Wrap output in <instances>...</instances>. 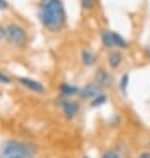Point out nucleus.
<instances>
[{"label":"nucleus","mask_w":150,"mask_h":158,"mask_svg":"<svg viewBox=\"0 0 150 158\" xmlns=\"http://www.w3.org/2000/svg\"><path fill=\"white\" fill-rule=\"evenodd\" d=\"M6 39V27L0 23V41Z\"/></svg>","instance_id":"nucleus-19"},{"label":"nucleus","mask_w":150,"mask_h":158,"mask_svg":"<svg viewBox=\"0 0 150 158\" xmlns=\"http://www.w3.org/2000/svg\"><path fill=\"white\" fill-rule=\"evenodd\" d=\"M101 43L106 49H113L114 48V40H113V31L109 29H102L100 33Z\"/></svg>","instance_id":"nucleus-10"},{"label":"nucleus","mask_w":150,"mask_h":158,"mask_svg":"<svg viewBox=\"0 0 150 158\" xmlns=\"http://www.w3.org/2000/svg\"><path fill=\"white\" fill-rule=\"evenodd\" d=\"M129 81H130V76H129V73H123L121 78H120V81H118V88H120V92L123 94V96H126L127 93V88H129Z\"/></svg>","instance_id":"nucleus-13"},{"label":"nucleus","mask_w":150,"mask_h":158,"mask_svg":"<svg viewBox=\"0 0 150 158\" xmlns=\"http://www.w3.org/2000/svg\"><path fill=\"white\" fill-rule=\"evenodd\" d=\"M12 82V78L8 76L7 73H4L3 71H0V84H4V85H10Z\"/></svg>","instance_id":"nucleus-16"},{"label":"nucleus","mask_w":150,"mask_h":158,"mask_svg":"<svg viewBox=\"0 0 150 158\" xmlns=\"http://www.w3.org/2000/svg\"><path fill=\"white\" fill-rule=\"evenodd\" d=\"M94 82L104 89V88L110 86L113 84V77L110 76V73H108V71H105L104 68H98L94 72Z\"/></svg>","instance_id":"nucleus-7"},{"label":"nucleus","mask_w":150,"mask_h":158,"mask_svg":"<svg viewBox=\"0 0 150 158\" xmlns=\"http://www.w3.org/2000/svg\"><path fill=\"white\" fill-rule=\"evenodd\" d=\"M113 40H114V48H118V49H126V48H129V41L121 33L114 32V31H113Z\"/></svg>","instance_id":"nucleus-12"},{"label":"nucleus","mask_w":150,"mask_h":158,"mask_svg":"<svg viewBox=\"0 0 150 158\" xmlns=\"http://www.w3.org/2000/svg\"><path fill=\"white\" fill-rule=\"evenodd\" d=\"M59 106L63 110V114L65 116V118H68V120H73L77 116L78 110H80V102L78 101L69 100L67 97H64V96L59 101Z\"/></svg>","instance_id":"nucleus-4"},{"label":"nucleus","mask_w":150,"mask_h":158,"mask_svg":"<svg viewBox=\"0 0 150 158\" xmlns=\"http://www.w3.org/2000/svg\"><path fill=\"white\" fill-rule=\"evenodd\" d=\"M10 8V3L7 0H0V11H7Z\"/></svg>","instance_id":"nucleus-18"},{"label":"nucleus","mask_w":150,"mask_h":158,"mask_svg":"<svg viewBox=\"0 0 150 158\" xmlns=\"http://www.w3.org/2000/svg\"><path fill=\"white\" fill-rule=\"evenodd\" d=\"M6 40L14 47L24 48L28 43V33L23 25L10 23L6 27Z\"/></svg>","instance_id":"nucleus-3"},{"label":"nucleus","mask_w":150,"mask_h":158,"mask_svg":"<svg viewBox=\"0 0 150 158\" xmlns=\"http://www.w3.org/2000/svg\"><path fill=\"white\" fill-rule=\"evenodd\" d=\"M144 52H145V56H146L148 59H150V45H148V47H145V49H144Z\"/></svg>","instance_id":"nucleus-20"},{"label":"nucleus","mask_w":150,"mask_h":158,"mask_svg":"<svg viewBox=\"0 0 150 158\" xmlns=\"http://www.w3.org/2000/svg\"><path fill=\"white\" fill-rule=\"evenodd\" d=\"M37 19L48 32H61L67 25V10L63 0H39Z\"/></svg>","instance_id":"nucleus-1"},{"label":"nucleus","mask_w":150,"mask_h":158,"mask_svg":"<svg viewBox=\"0 0 150 158\" xmlns=\"http://www.w3.org/2000/svg\"><path fill=\"white\" fill-rule=\"evenodd\" d=\"M82 158H90V157H89V156H84Z\"/></svg>","instance_id":"nucleus-22"},{"label":"nucleus","mask_w":150,"mask_h":158,"mask_svg":"<svg viewBox=\"0 0 150 158\" xmlns=\"http://www.w3.org/2000/svg\"><path fill=\"white\" fill-rule=\"evenodd\" d=\"M19 82L24 88H27L28 90L33 92V93L43 94L44 92H45V86H44L40 81L33 80V78H29V77H19Z\"/></svg>","instance_id":"nucleus-6"},{"label":"nucleus","mask_w":150,"mask_h":158,"mask_svg":"<svg viewBox=\"0 0 150 158\" xmlns=\"http://www.w3.org/2000/svg\"><path fill=\"white\" fill-rule=\"evenodd\" d=\"M106 101H108L106 94L101 92L100 94H97L96 97H94L93 100H92L90 106H92V108H100V106H102V105H105V102H106Z\"/></svg>","instance_id":"nucleus-14"},{"label":"nucleus","mask_w":150,"mask_h":158,"mask_svg":"<svg viewBox=\"0 0 150 158\" xmlns=\"http://www.w3.org/2000/svg\"><path fill=\"white\" fill-rule=\"evenodd\" d=\"M101 158H121L120 153L114 152V150H109L106 153H104L102 156H101Z\"/></svg>","instance_id":"nucleus-17"},{"label":"nucleus","mask_w":150,"mask_h":158,"mask_svg":"<svg viewBox=\"0 0 150 158\" xmlns=\"http://www.w3.org/2000/svg\"><path fill=\"white\" fill-rule=\"evenodd\" d=\"M59 90H60L61 96H64V97H72V96L80 93V88L74 86L72 84H68V82H63V84L60 85Z\"/></svg>","instance_id":"nucleus-11"},{"label":"nucleus","mask_w":150,"mask_h":158,"mask_svg":"<svg viewBox=\"0 0 150 158\" xmlns=\"http://www.w3.org/2000/svg\"><path fill=\"white\" fill-rule=\"evenodd\" d=\"M138 158H150V153H149V152H144V153H141Z\"/></svg>","instance_id":"nucleus-21"},{"label":"nucleus","mask_w":150,"mask_h":158,"mask_svg":"<svg viewBox=\"0 0 150 158\" xmlns=\"http://www.w3.org/2000/svg\"><path fill=\"white\" fill-rule=\"evenodd\" d=\"M37 149L32 143L8 139L0 145V158H33Z\"/></svg>","instance_id":"nucleus-2"},{"label":"nucleus","mask_w":150,"mask_h":158,"mask_svg":"<svg viewBox=\"0 0 150 158\" xmlns=\"http://www.w3.org/2000/svg\"><path fill=\"white\" fill-rule=\"evenodd\" d=\"M102 92V88L100 85H97L96 82H89L86 84L85 86L80 88V93L78 96L82 98V100H93L97 94H100Z\"/></svg>","instance_id":"nucleus-5"},{"label":"nucleus","mask_w":150,"mask_h":158,"mask_svg":"<svg viewBox=\"0 0 150 158\" xmlns=\"http://www.w3.org/2000/svg\"><path fill=\"white\" fill-rule=\"evenodd\" d=\"M80 6L84 11H93L97 6V0H80Z\"/></svg>","instance_id":"nucleus-15"},{"label":"nucleus","mask_w":150,"mask_h":158,"mask_svg":"<svg viewBox=\"0 0 150 158\" xmlns=\"http://www.w3.org/2000/svg\"><path fill=\"white\" fill-rule=\"evenodd\" d=\"M81 61L85 67H93V65L97 63V56L93 51L90 49H82L81 51Z\"/></svg>","instance_id":"nucleus-9"},{"label":"nucleus","mask_w":150,"mask_h":158,"mask_svg":"<svg viewBox=\"0 0 150 158\" xmlns=\"http://www.w3.org/2000/svg\"><path fill=\"white\" fill-rule=\"evenodd\" d=\"M123 61V56L118 49H112L108 55V64L112 69H118Z\"/></svg>","instance_id":"nucleus-8"}]
</instances>
